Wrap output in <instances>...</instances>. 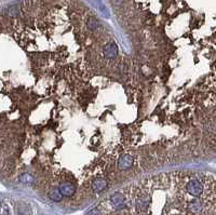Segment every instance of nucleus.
Returning a JSON list of instances; mask_svg holds the SVG:
<instances>
[{
	"label": "nucleus",
	"mask_w": 216,
	"mask_h": 215,
	"mask_svg": "<svg viewBox=\"0 0 216 215\" xmlns=\"http://www.w3.org/2000/svg\"><path fill=\"white\" fill-rule=\"evenodd\" d=\"M118 53V49H117V46L114 43V42H109L107 43L104 48V55L107 58H114L115 56Z\"/></svg>",
	"instance_id": "f03ea898"
},
{
	"label": "nucleus",
	"mask_w": 216,
	"mask_h": 215,
	"mask_svg": "<svg viewBox=\"0 0 216 215\" xmlns=\"http://www.w3.org/2000/svg\"><path fill=\"white\" fill-rule=\"evenodd\" d=\"M91 187L95 192H100L107 187V182L104 179H95L92 182Z\"/></svg>",
	"instance_id": "20e7f679"
},
{
	"label": "nucleus",
	"mask_w": 216,
	"mask_h": 215,
	"mask_svg": "<svg viewBox=\"0 0 216 215\" xmlns=\"http://www.w3.org/2000/svg\"><path fill=\"white\" fill-rule=\"evenodd\" d=\"M20 181L24 184H27V185H32L34 183V177L28 173H23L20 176Z\"/></svg>",
	"instance_id": "423d86ee"
},
{
	"label": "nucleus",
	"mask_w": 216,
	"mask_h": 215,
	"mask_svg": "<svg viewBox=\"0 0 216 215\" xmlns=\"http://www.w3.org/2000/svg\"><path fill=\"white\" fill-rule=\"evenodd\" d=\"M49 197H50L51 200H53V201H61L62 198H63V196H62V194L59 192V188H53V189L50 190V192H49Z\"/></svg>",
	"instance_id": "39448f33"
},
{
	"label": "nucleus",
	"mask_w": 216,
	"mask_h": 215,
	"mask_svg": "<svg viewBox=\"0 0 216 215\" xmlns=\"http://www.w3.org/2000/svg\"><path fill=\"white\" fill-rule=\"evenodd\" d=\"M59 190L62 194V196H64V197H71V196L75 194L76 187L70 182H63V183L59 184Z\"/></svg>",
	"instance_id": "f257e3e1"
},
{
	"label": "nucleus",
	"mask_w": 216,
	"mask_h": 215,
	"mask_svg": "<svg viewBox=\"0 0 216 215\" xmlns=\"http://www.w3.org/2000/svg\"><path fill=\"white\" fill-rule=\"evenodd\" d=\"M0 215H11L10 213V209L5 202L0 203Z\"/></svg>",
	"instance_id": "6e6552de"
},
{
	"label": "nucleus",
	"mask_w": 216,
	"mask_h": 215,
	"mask_svg": "<svg viewBox=\"0 0 216 215\" xmlns=\"http://www.w3.org/2000/svg\"><path fill=\"white\" fill-rule=\"evenodd\" d=\"M132 162H133L132 157H131L130 155L124 153V155H122V157L120 158V160H119L118 167H119V169L120 170H127V169H129V168L131 167Z\"/></svg>",
	"instance_id": "7ed1b4c3"
},
{
	"label": "nucleus",
	"mask_w": 216,
	"mask_h": 215,
	"mask_svg": "<svg viewBox=\"0 0 216 215\" xmlns=\"http://www.w3.org/2000/svg\"><path fill=\"white\" fill-rule=\"evenodd\" d=\"M97 26H98L97 20L94 17H89V20H88V27H89V29L94 30V29H96Z\"/></svg>",
	"instance_id": "0eeeda50"
}]
</instances>
